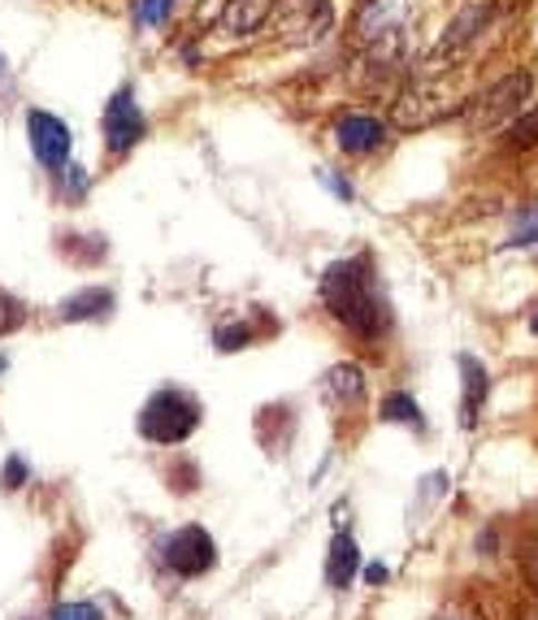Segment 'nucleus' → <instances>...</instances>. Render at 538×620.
<instances>
[{"label": "nucleus", "mask_w": 538, "mask_h": 620, "mask_svg": "<svg viewBox=\"0 0 538 620\" xmlns=\"http://www.w3.org/2000/svg\"><path fill=\"white\" fill-rule=\"evenodd\" d=\"M4 369H9V364H4V356H0V373H4Z\"/></svg>", "instance_id": "26"}, {"label": "nucleus", "mask_w": 538, "mask_h": 620, "mask_svg": "<svg viewBox=\"0 0 538 620\" xmlns=\"http://www.w3.org/2000/svg\"><path fill=\"white\" fill-rule=\"evenodd\" d=\"M266 18H269V0H226L218 27H222V36L243 40V36L261 31V22H266Z\"/></svg>", "instance_id": "13"}, {"label": "nucleus", "mask_w": 538, "mask_h": 620, "mask_svg": "<svg viewBox=\"0 0 538 620\" xmlns=\"http://www.w3.org/2000/svg\"><path fill=\"white\" fill-rule=\"evenodd\" d=\"M57 178L66 182V196H70V200H83V196H88V187H91L88 170H79V166H66V170H61Z\"/></svg>", "instance_id": "20"}, {"label": "nucleus", "mask_w": 538, "mask_h": 620, "mask_svg": "<svg viewBox=\"0 0 538 620\" xmlns=\"http://www.w3.org/2000/svg\"><path fill=\"white\" fill-rule=\"evenodd\" d=\"M521 569H526V581L535 586V594H538V542H526V547H521Z\"/></svg>", "instance_id": "23"}, {"label": "nucleus", "mask_w": 538, "mask_h": 620, "mask_svg": "<svg viewBox=\"0 0 538 620\" xmlns=\"http://www.w3.org/2000/svg\"><path fill=\"white\" fill-rule=\"evenodd\" d=\"M48 620H104V617H100L96 603H61V608H52Z\"/></svg>", "instance_id": "21"}, {"label": "nucleus", "mask_w": 538, "mask_h": 620, "mask_svg": "<svg viewBox=\"0 0 538 620\" xmlns=\"http://www.w3.org/2000/svg\"><path fill=\"white\" fill-rule=\"evenodd\" d=\"M27 139H31V152L36 161L44 166L48 174H61L70 166V127L57 118V113H44V109H31L27 113Z\"/></svg>", "instance_id": "6"}, {"label": "nucleus", "mask_w": 538, "mask_h": 620, "mask_svg": "<svg viewBox=\"0 0 538 620\" xmlns=\"http://www.w3.org/2000/svg\"><path fill=\"white\" fill-rule=\"evenodd\" d=\"M321 304L326 312L348 330L357 334L360 343H382L396 326L391 304H387V291L382 282L373 278V266L365 257H343L321 273Z\"/></svg>", "instance_id": "1"}, {"label": "nucleus", "mask_w": 538, "mask_h": 620, "mask_svg": "<svg viewBox=\"0 0 538 620\" xmlns=\"http://www.w3.org/2000/svg\"><path fill=\"white\" fill-rule=\"evenodd\" d=\"M335 143L348 157H369V152H378L387 143V127L373 113H343L335 122Z\"/></svg>", "instance_id": "10"}, {"label": "nucleus", "mask_w": 538, "mask_h": 620, "mask_svg": "<svg viewBox=\"0 0 538 620\" xmlns=\"http://www.w3.org/2000/svg\"><path fill=\"white\" fill-rule=\"evenodd\" d=\"M170 4H175V0H139V13H134L139 27H161V22L170 18Z\"/></svg>", "instance_id": "19"}, {"label": "nucleus", "mask_w": 538, "mask_h": 620, "mask_svg": "<svg viewBox=\"0 0 538 620\" xmlns=\"http://www.w3.org/2000/svg\"><path fill=\"white\" fill-rule=\"evenodd\" d=\"M504 143H508L512 152H530V148H538V104H530L521 118H512V122H508Z\"/></svg>", "instance_id": "16"}, {"label": "nucleus", "mask_w": 538, "mask_h": 620, "mask_svg": "<svg viewBox=\"0 0 538 620\" xmlns=\"http://www.w3.org/2000/svg\"><path fill=\"white\" fill-rule=\"evenodd\" d=\"M321 396H326V403H357V399H365V369L360 364H335L326 373Z\"/></svg>", "instance_id": "14"}, {"label": "nucleus", "mask_w": 538, "mask_h": 620, "mask_svg": "<svg viewBox=\"0 0 538 620\" xmlns=\"http://www.w3.org/2000/svg\"><path fill=\"white\" fill-rule=\"evenodd\" d=\"M404 13H408V0H365L357 13V36L369 48L382 40H404Z\"/></svg>", "instance_id": "8"}, {"label": "nucleus", "mask_w": 538, "mask_h": 620, "mask_svg": "<svg viewBox=\"0 0 538 620\" xmlns=\"http://www.w3.org/2000/svg\"><path fill=\"white\" fill-rule=\"evenodd\" d=\"M0 79H4V61H0Z\"/></svg>", "instance_id": "27"}, {"label": "nucleus", "mask_w": 538, "mask_h": 620, "mask_svg": "<svg viewBox=\"0 0 538 620\" xmlns=\"http://www.w3.org/2000/svg\"><path fill=\"white\" fill-rule=\"evenodd\" d=\"M535 100V74L530 70H517V74H504L499 83L482 91L469 109H465V127L469 131H495L512 118H521Z\"/></svg>", "instance_id": "3"}, {"label": "nucleus", "mask_w": 538, "mask_h": 620, "mask_svg": "<svg viewBox=\"0 0 538 620\" xmlns=\"http://www.w3.org/2000/svg\"><path fill=\"white\" fill-rule=\"evenodd\" d=\"M113 291L109 287H79L74 296H66L61 300V309H57V317L66 321V326H74V321H104L109 312H113Z\"/></svg>", "instance_id": "12"}, {"label": "nucleus", "mask_w": 538, "mask_h": 620, "mask_svg": "<svg viewBox=\"0 0 538 620\" xmlns=\"http://www.w3.org/2000/svg\"><path fill=\"white\" fill-rule=\"evenodd\" d=\"M161 564L175 577H205L218 564V542L205 526H182L161 542Z\"/></svg>", "instance_id": "4"}, {"label": "nucleus", "mask_w": 538, "mask_h": 620, "mask_svg": "<svg viewBox=\"0 0 538 620\" xmlns=\"http://www.w3.org/2000/svg\"><path fill=\"white\" fill-rule=\"evenodd\" d=\"M22 321H27V304H22L18 296L0 291V339H4V334H13Z\"/></svg>", "instance_id": "18"}, {"label": "nucleus", "mask_w": 538, "mask_h": 620, "mask_svg": "<svg viewBox=\"0 0 538 620\" xmlns=\"http://www.w3.org/2000/svg\"><path fill=\"white\" fill-rule=\"evenodd\" d=\"M22 482H27V460L9 456V460H4V469H0V487H4V490H18Z\"/></svg>", "instance_id": "22"}, {"label": "nucleus", "mask_w": 538, "mask_h": 620, "mask_svg": "<svg viewBox=\"0 0 538 620\" xmlns=\"http://www.w3.org/2000/svg\"><path fill=\"white\" fill-rule=\"evenodd\" d=\"M491 399V373L478 356H460V426L474 430Z\"/></svg>", "instance_id": "9"}, {"label": "nucleus", "mask_w": 538, "mask_h": 620, "mask_svg": "<svg viewBox=\"0 0 538 620\" xmlns=\"http://www.w3.org/2000/svg\"><path fill=\"white\" fill-rule=\"evenodd\" d=\"M378 417H382V421H391V426H404V430H412V434H426L421 408H417V399L408 396V391H391V396L382 399Z\"/></svg>", "instance_id": "15"}, {"label": "nucleus", "mask_w": 538, "mask_h": 620, "mask_svg": "<svg viewBox=\"0 0 538 620\" xmlns=\"http://www.w3.org/2000/svg\"><path fill=\"white\" fill-rule=\"evenodd\" d=\"M360 573V547L357 538L348 530H339L330 538V547H326V581L335 586V590H348Z\"/></svg>", "instance_id": "11"}, {"label": "nucleus", "mask_w": 538, "mask_h": 620, "mask_svg": "<svg viewBox=\"0 0 538 620\" xmlns=\"http://www.w3.org/2000/svg\"><path fill=\"white\" fill-rule=\"evenodd\" d=\"M530 330H535V334H538V312H535V317H530Z\"/></svg>", "instance_id": "25"}, {"label": "nucleus", "mask_w": 538, "mask_h": 620, "mask_svg": "<svg viewBox=\"0 0 538 620\" xmlns=\"http://www.w3.org/2000/svg\"><path fill=\"white\" fill-rule=\"evenodd\" d=\"M252 339H257V330H252L248 321H226V326L213 330V348H218V352H243Z\"/></svg>", "instance_id": "17"}, {"label": "nucleus", "mask_w": 538, "mask_h": 620, "mask_svg": "<svg viewBox=\"0 0 538 620\" xmlns=\"http://www.w3.org/2000/svg\"><path fill=\"white\" fill-rule=\"evenodd\" d=\"M321 182H326V187H330V191H335L339 200H352V187H348L343 178L335 174V170H321Z\"/></svg>", "instance_id": "24"}, {"label": "nucleus", "mask_w": 538, "mask_h": 620, "mask_svg": "<svg viewBox=\"0 0 538 620\" xmlns=\"http://www.w3.org/2000/svg\"><path fill=\"white\" fill-rule=\"evenodd\" d=\"M200 417H205L200 399L179 391V387H166V391H157V396L143 403L139 434L157 447H179L200 430Z\"/></svg>", "instance_id": "2"}, {"label": "nucleus", "mask_w": 538, "mask_h": 620, "mask_svg": "<svg viewBox=\"0 0 538 620\" xmlns=\"http://www.w3.org/2000/svg\"><path fill=\"white\" fill-rule=\"evenodd\" d=\"M491 18H495V0H469V4L451 18L448 27H444L439 44L430 48V61H448V57H456L460 48H469L482 31H487Z\"/></svg>", "instance_id": "7"}, {"label": "nucleus", "mask_w": 538, "mask_h": 620, "mask_svg": "<svg viewBox=\"0 0 538 620\" xmlns=\"http://www.w3.org/2000/svg\"><path fill=\"white\" fill-rule=\"evenodd\" d=\"M100 131H104V148H109L113 157H127L134 143L148 134V118H143V109H139V100H134L131 88L113 91V100L104 104Z\"/></svg>", "instance_id": "5"}]
</instances>
